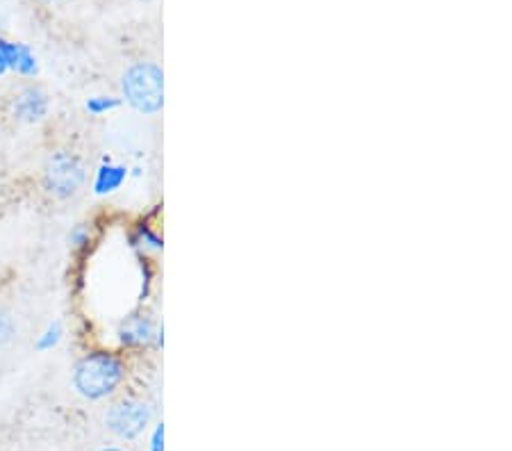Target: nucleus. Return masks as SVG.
I'll return each instance as SVG.
<instances>
[{
  "instance_id": "13",
  "label": "nucleus",
  "mask_w": 512,
  "mask_h": 451,
  "mask_svg": "<svg viewBox=\"0 0 512 451\" xmlns=\"http://www.w3.org/2000/svg\"><path fill=\"white\" fill-rule=\"evenodd\" d=\"M12 338H14V319L10 313L0 310V347H5Z\"/></svg>"
},
{
  "instance_id": "8",
  "label": "nucleus",
  "mask_w": 512,
  "mask_h": 451,
  "mask_svg": "<svg viewBox=\"0 0 512 451\" xmlns=\"http://www.w3.org/2000/svg\"><path fill=\"white\" fill-rule=\"evenodd\" d=\"M126 178H128V169L123 167V164L105 162L96 169L92 190L96 196H110L121 190L123 183H126Z\"/></svg>"
},
{
  "instance_id": "9",
  "label": "nucleus",
  "mask_w": 512,
  "mask_h": 451,
  "mask_svg": "<svg viewBox=\"0 0 512 451\" xmlns=\"http://www.w3.org/2000/svg\"><path fill=\"white\" fill-rule=\"evenodd\" d=\"M119 105H121V101L114 96H92V98H87L85 110L89 114H94V117H103V114L117 110Z\"/></svg>"
},
{
  "instance_id": "2",
  "label": "nucleus",
  "mask_w": 512,
  "mask_h": 451,
  "mask_svg": "<svg viewBox=\"0 0 512 451\" xmlns=\"http://www.w3.org/2000/svg\"><path fill=\"white\" fill-rule=\"evenodd\" d=\"M121 94L132 110L158 114L164 108V73L153 62H135L121 78Z\"/></svg>"
},
{
  "instance_id": "17",
  "label": "nucleus",
  "mask_w": 512,
  "mask_h": 451,
  "mask_svg": "<svg viewBox=\"0 0 512 451\" xmlns=\"http://www.w3.org/2000/svg\"><path fill=\"white\" fill-rule=\"evenodd\" d=\"M41 3H60V0H41Z\"/></svg>"
},
{
  "instance_id": "6",
  "label": "nucleus",
  "mask_w": 512,
  "mask_h": 451,
  "mask_svg": "<svg viewBox=\"0 0 512 451\" xmlns=\"http://www.w3.org/2000/svg\"><path fill=\"white\" fill-rule=\"evenodd\" d=\"M0 53L5 57L7 69L19 73L21 78H35L39 73L37 55L32 53L30 46L19 44V41L0 39Z\"/></svg>"
},
{
  "instance_id": "16",
  "label": "nucleus",
  "mask_w": 512,
  "mask_h": 451,
  "mask_svg": "<svg viewBox=\"0 0 512 451\" xmlns=\"http://www.w3.org/2000/svg\"><path fill=\"white\" fill-rule=\"evenodd\" d=\"M101 451H123V449H119V447H107V449H101Z\"/></svg>"
},
{
  "instance_id": "15",
  "label": "nucleus",
  "mask_w": 512,
  "mask_h": 451,
  "mask_svg": "<svg viewBox=\"0 0 512 451\" xmlns=\"http://www.w3.org/2000/svg\"><path fill=\"white\" fill-rule=\"evenodd\" d=\"M7 71H10V69H7V62H5V57H3V53H0V78H3Z\"/></svg>"
},
{
  "instance_id": "11",
  "label": "nucleus",
  "mask_w": 512,
  "mask_h": 451,
  "mask_svg": "<svg viewBox=\"0 0 512 451\" xmlns=\"http://www.w3.org/2000/svg\"><path fill=\"white\" fill-rule=\"evenodd\" d=\"M69 244L76 251H85L92 244V226L89 224H76L69 233Z\"/></svg>"
},
{
  "instance_id": "3",
  "label": "nucleus",
  "mask_w": 512,
  "mask_h": 451,
  "mask_svg": "<svg viewBox=\"0 0 512 451\" xmlns=\"http://www.w3.org/2000/svg\"><path fill=\"white\" fill-rule=\"evenodd\" d=\"M87 183V169L80 155L73 151L57 149L51 151L44 164V174H41V185L44 190L57 201L76 199Z\"/></svg>"
},
{
  "instance_id": "7",
  "label": "nucleus",
  "mask_w": 512,
  "mask_h": 451,
  "mask_svg": "<svg viewBox=\"0 0 512 451\" xmlns=\"http://www.w3.org/2000/svg\"><path fill=\"white\" fill-rule=\"evenodd\" d=\"M155 338V322L148 315H132L119 326V342L128 349L148 347Z\"/></svg>"
},
{
  "instance_id": "12",
  "label": "nucleus",
  "mask_w": 512,
  "mask_h": 451,
  "mask_svg": "<svg viewBox=\"0 0 512 451\" xmlns=\"http://www.w3.org/2000/svg\"><path fill=\"white\" fill-rule=\"evenodd\" d=\"M132 246H144V249H151V251H162V240L160 235H155L148 226H139L137 235L132 237Z\"/></svg>"
},
{
  "instance_id": "1",
  "label": "nucleus",
  "mask_w": 512,
  "mask_h": 451,
  "mask_svg": "<svg viewBox=\"0 0 512 451\" xmlns=\"http://www.w3.org/2000/svg\"><path fill=\"white\" fill-rule=\"evenodd\" d=\"M71 381L80 397L101 401L114 395L126 381V363L112 351H87L73 367Z\"/></svg>"
},
{
  "instance_id": "10",
  "label": "nucleus",
  "mask_w": 512,
  "mask_h": 451,
  "mask_svg": "<svg viewBox=\"0 0 512 451\" xmlns=\"http://www.w3.org/2000/svg\"><path fill=\"white\" fill-rule=\"evenodd\" d=\"M62 335H64V328H62L60 322L48 324L46 331L37 338V351H51V349H55L57 344H60Z\"/></svg>"
},
{
  "instance_id": "5",
  "label": "nucleus",
  "mask_w": 512,
  "mask_h": 451,
  "mask_svg": "<svg viewBox=\"0 0 512 451\" xmlns=\"http://www.w3.org/2000/svg\"><path fill=\"white\" fill-rule=\"evenodd\" d=\"M48 110H51V98L37 85L21 87L12 98V117L19 123L35 126L48 117Z\"/></svg>"
},
{
  "instance_id": "14",
  "label": "nucleus",
  "mask_w": 512,
  "mask_h": 451,
  "mask_svg": "<svg viewBox=\"0 0 512 451\" xmlns=\"http://www.w3.org/2000/svg\"><path fill=\"white\" fill-rule=\"evenodd\" d=\"M164 426L160 424L158 429H155V433H153V442H151V451H164Z\"/></svg>"
},
{
  "instance_id": "4",
  "label": "nucleus",
  "mask_w": 512,
  "mask_h": 451,
  "mask_svg": "<svg viewBox=\"0 0 512 451\" xmlns=\"http://www.w3.org/2000/svg\"><path fill=\"white\" fill-rule=\"evenodd\" d=\"M151 422V408L139 399H123L107 410L105 424L114 436L123 440H132L142 436L144 429Z\"/></svg>"
}]
</instances>
